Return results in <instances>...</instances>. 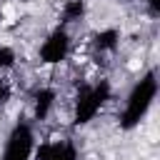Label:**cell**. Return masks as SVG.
<instances>
[{"instance_id":"1","label":"cell","mask_w":160,"mask_h":160,"mask_svg":"<svg viewBox=\"0 0 160 160\" xmlns=\"http://www.w3.org/2000/svg\"><path fill=\"white\" fill-rule=\"evenodd\" d=\"M140 65H142V60H138V58H132V60L128 62V68H130V70H138Z\"/></svg>"}]
</instances>
